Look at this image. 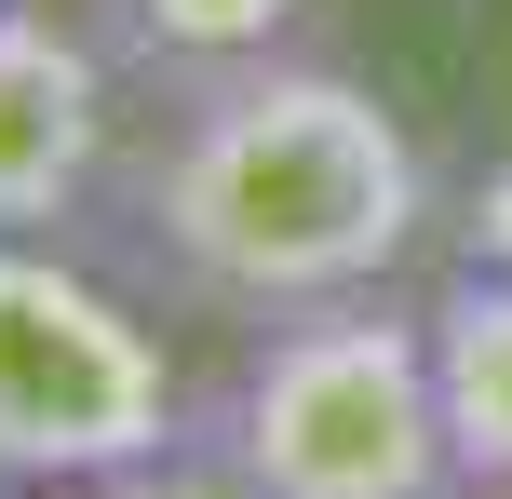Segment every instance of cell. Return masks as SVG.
I'll return each mask as SVG.
<instances>
[{"instance_id":"5","label":"cell","mask_w":512,"mask_h":499,"mask_svg":"<svg viewBox=\"0 0 512 499\" xmlns=\"http://www.w3.org/2000/svg\"><path fill=\"white\" fill-rule=\"evenodd\" d=\"M81 41L122 68V95H176V81L256 68L310 27V0H68Z\"/></svg>"},{"instance_id":"4","label":"cell","mask_w":512,"mask_h":499,"mask_svg":"<svg viewBox=\"0 0 512 499\" xmlns=\"http://www.w3.org/2000/svg\"><path fill=\"white\" fill-rule=\"evenodd\" d=\"M122 149V68L81 41V14L0 0V230H68L95 216Z\"/></svg>"},{"instance_id":"6","label":"cell","mask_w":512,"mask_h":499,"mask_svg":"<svg viewBox=\"0 0 512 499\" xmlns=\"http://www.w3.org/2000/svg\"><path fill=\"white\" fill-rule=\"evenodd\" d=\"M432 392L459 432L472 499H512V270H445L432 297Z\"/></svg>"},{"instance_id":"2","label":"cell","mask_w":512,"mask_h":499,"mask_svg":"<svg viewBox=\"0 0 512 499\" xmlns=\"http://www.w3.org/2000/svg\"><path fill=\"white\" fill-rule=\"evenodd\" d=\"M176 486L189 499H472L432 392V311L378 284L283 324H230L216 365H189Z\"/></svg>"},{"instance_id":"1","label":"cell","mask_w":512,"mask_h":499,"mask_svg":"<svg viewBox=\"0 0 512 499\" xmlns=\"http://www.w3.org/2000/svg\"><path fill=\"white\" fill-rule=\"evenodd\" d=\"M432 203H445L432 135L364 68L283 41L256 68L135 95L81 243L162 324L230 338V324L324 311V297H378L432 243Z\"/></svg>"},{"instance_id":"7","label":"cell","mask_w":512,"mask_h":499,"mask_svg":"<svg viewBox=\"0 0 512 499\" xmlns=\"http://www.w3.org/2000/svg\"><path fill=\"white\" fill-rule=\"evenodd\" d=\"M27 499H189L176 473H95V486H27Z\"/></svg>"},{"instance_id":"3","label":"cell","mask_w":512,"mask_h":499,"mask_svg":"<svg viewBox=\"0 0 512 499\" xmlns=\"http://www.w3.org/2000/svg\"><path fill=\"white\" fill-rule=\"evenodd\" d=\"M189 365L162 311L68 230H0V499L176 473Z\"/></svg>"}]
</instances>
